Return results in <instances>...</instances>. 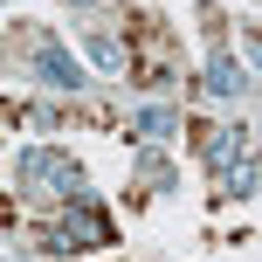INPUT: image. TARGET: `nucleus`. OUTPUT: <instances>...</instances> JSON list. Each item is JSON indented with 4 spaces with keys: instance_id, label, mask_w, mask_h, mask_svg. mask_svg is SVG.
I'll use <instances>...</instances> for the list:
<instances>
[{
    "instance_id": "f257e3e1",
    "label": "nucleus",
    "mask_w": 262,
    "mask_h": 262,
    "mask_svg": "<svg viewBox=\"0 0 262 262\" xmlns=\"http://www.w3.org/2000/svg\"><path fill=\"white\" fill-rule=\"evenodd\" d=\"M21 193H55V200H83V166L55 145L21 152Z\"/></svg>"
},
{
    "instance_id": "f03ea898",
    "label": "nucleus",
    "mask_w": 262,
    "mask_h": 262,
    "mask_svg": "<svg viewBox=\"0 0 262 262\" xmlns=\"http://www.w3.org/2000/svg\"><path fill=\"white\" fill-rule=\"evenodd\" d=\"M97 242H111V221H104V214H90V207H69L62 214V221H49V228H41V249H55V255H62V249H97Z\"/></svg>"
},
{
    "instance_id": "7ed1b4c3",
    "label": "nucleus",
    "mask_w": 262,
    "mask_h": 262,
    "mask_svg": "<svg viewBox=\"0 0 262 262\" xmlns=\"http://www.w3.org/2000/svg\"><path fill=\"white\" fill-rule=\"evenodd\" d=\"M35 69L55 83V90H76V83H83V62H76L69 49H55V41H41V49H35Z\"/></svg>"
},
{
    "instance_id": "20e7f679",
    "label": "nucleus",
    "mask_w": 262,
    "mask_h": 262,
    "mask_svg": "<svg viewBox=\"0 0 262 262\" xmlns=\"http://www.w3.org/2000/svg\"><path fill=\"white\" fill-rule=\"evenodd\" d=\"M242 83H249V76H242L235 55H214V62H207V90H214V97H235Z\"/></svg>"
},
{
    "instance_id": "39448f33",
    "label": "nucleus",
    "mask_w": 262,
    "mask_h": 262,
    "mask_svg": "<svg viewBox=\"0 0 262 262\" xmlns=\"http://www.w3.org/2000/svg\"><path fill=\"white\" fill-rule=\"evenodd\" d=\"M172 131H180V118H172V111H159V104L138 118V138H152V145H159V138H172Z\"/></svg>"
},
{
    "instance_id": "423d86ee",
    "label": "nucleus",
    "mask_w": 262,
    "mask_h": 262,
    "mask_svg": "<svg viewBox=\"0 0 262 262\" xmlns=\"http://www.w3.org/2000/svg\"><path fill=\"white\" fill-rule=\"evenodd\" d=\"M221 193H255V152H242V166H228V186Z\"/></svg>"
}]
</instances>
